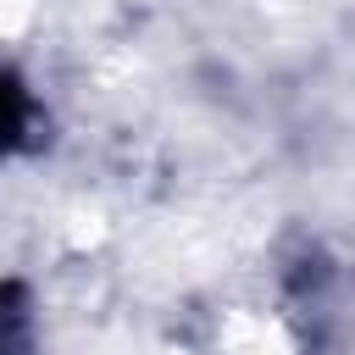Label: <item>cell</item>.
I'll return each instance as SVG.
<instances>
[{"mask_svg":"<svg viewBox=\"0 0 355 355\" xmlns=\"http://www.w3.org/2000/svg\"><path fill=\"white\" fill-rule=\"evenodd\" d=\"M194 355H300V327L277 311V305H227L216 311L205 344Z\"/></svg>","mask_w":355,"mask_h":355,"instance_id":"1","label":"cell"},{"mask_svg":"<svg viewBox=\"0 0 355 355\" xmlns=\"http://www.w3.org/2000/svg\"><path fill=\"white\" fill-rule=\"evenodd\" d=\"M39 22V0H0V50L22 44Z\"/></svg>","mask_w":355,"mask_h":355,"instance_id":"2","label":"cell"}]
</instances>
